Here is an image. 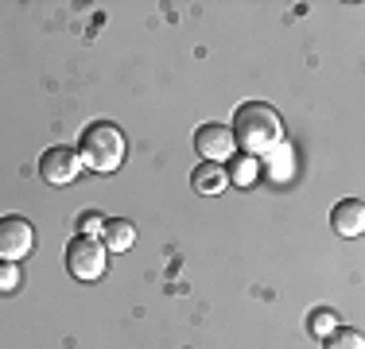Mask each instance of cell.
I'll use <instances>...</instances> for the list:
<instances>
[{
  "label": "cell",
  "instance_id": "obj_6",
  "mask_svg": "<svg viewBox=\"0 0 365 349\" xmlns=\"http://www.w3.org/2000/svg\"><path fill=\"white\" fill-rule=\"evenodd\" d=\"M195 147L206 163H230V155L237 152V140L225 125H202L195 132Z\"/></svg>",
  "mask_w": 365,
  "mask_h": 349
},
{
  "label": "cell",
  "instance_id": "obj_13",
  "mask_svg": "<svg viewBox=\"0 0 365 349\" xmlns=\"http://www.w3.org/2000/svg\"><path fill=\"white\" fill-rule=\"evenodd\" d=\"M233 179H237L241 187H249V182L257 179V160H253V155H245V160L237 163V171H233Z\"/></svg>",
  "mask_w": 365,
  "mask_h": 349
},
{
  "label": "cell",
  "instance_id": "obj_14",
  "mask_svg": "<svg viewBox=\"0 0 365 349\" xmlns=\"http://www.w3.org/2000/svg\"><path fill=\"white\" fill-rule=\"evenodd\" d=\"M16 287H20V268L0 264V291H16Z\"/></svg>",
  "mask_w": 365,
  "mask_h": 349
},
{
  "label": "cell",
  "instance_id": "obj_8",
  "mask_svg": "<svg viewBox=\"0 0 365 349\" xmlns=\"http://www.w3.org/2000/svg\"><path fill=\"white\" fill-rule=\"evenodd\" d=\"M225 182H230V174H225L222 163H198L195 174H190V187H195V194H222Z\"/></svg>",
  "mask_w": 365,
  "mask_h": 349
},
{
  "label": "cell",
  "instance_id": "obj_2",
  "mask_svg": "<svg viewBox=\"0 0 365 349\" xmlns=\"http://www.w3.org/2000/svg\"><path fill=\"white\" fill-rule=\"evenodd\" d=\"M78 160H82V167L98 174H113L125 163V132L117 125H109V120L90 125L82 132V140H78Z\"/></svg>",
  "mask_w": 365,
  "mask_h": 349
},
{
  "label": "cell",
  "instance_id": "obj_10",
  "mask_svg": "<svg viewBox=\"0 0 365 349\" xmlns=\"http://www.w3.org/2000/svg\"><path fill=\"white\" fill-rule=\"evenodd\" d=\"M327 349H365V338L350 326H338L334 334H327Z\"/></svg>",
  "mask_w": 365,
  "mask_h": 349
},
{
  "label": "cell",
  "instance_id": "obj_9",
  "mask_svg": "<svg viewBox=\"0 0 365 349\" xmlns=\"http://www.w3.org/2000/svg\"><path fill=\"white\" fill-rule=\"evenodd\" d=\"M106 252H125L136 244V225L128 222V217H113V222H106Z\"/></svg>",
  "mask_w": 365,
  "mask_h": 349
},
{
  "label": "cell",
  "instance_id": "obj_7",
  "mask_svg": "<svg viewBox=\"0 0 365 349\" xmlns=\"http://www.w3.org/2000/svg\"><path fill=\"white\" fill-rule=\"evenodd\" d=\"M330 229L338 233V237H358L365 229V206L358 198H346V202H338L330 209Z\"/></svg>",
  "mask_w": 365,
  "mask_h": 349
},
{
  "label": "cell",
  "instance_id": "obj_1",
  "mask_svg": "<svg viewBox=\"0 0 365 349\" xmlns=\"http://www.w3.org/2000/svg\"><path fill=\"white\" fill-rule=\"evenodd\" d=\"M230 132L249 155H264V152H276L284 144V120L264 101H245L237 109V117H233Z\"/></svg>",
  "mask_w": 365,
  "mask_h": 349
},
{
  "label": "cell",
  "instance_id": "obj_12",
  "mask_svg": "<svg viewBox=\"0 0 365 349\" xmlns=\"http://www.w3.org/2000/svg\"><path fill=\"white\" fill-rule=\"evenodd\" d=\"M78 229H82L86 237H98V233L106 229V217H101V214H82V217H78Z\"/></svg>",
  "mask_w": 365,
  "mask_h": 349
},
{
  "label": "cell",
  "instance_id": "obj_4",
  "mask_svg": "<svg viewBox=\"0 0 365 349\" xmlns=\"http://www.w3.org/2000/svg\"><path fill=\"white\" fill-rule=\"evenodd\" d=\"M39 174H43V182H47V187H71L78 174H82L78 147H66V144L47 147V152H43V160H39Z\"/></svg>",
  "mask_w": 365,
  "mask_h": 349
},
{
  "label": "cell",
  "instance_id": "obj_5",
  "mask_svg": "<svg viewBox=\"0 0 365 349\" xmlns=\"http://www.w3.org/2000/svg\"><path fill=\"white\" fill-rule=\"evenodd\" d=\"M31 244H36V229L24 217H0V264H20L31 252Z\"/></svg>",
  "mask_w": 365,
  "mask_h": 349
},
{
  "label": "cell",
  "instance_id": "obj_11",
  "mask_svg": "<svg viewBox=\"0 0 365 349\" xmlns=\"http://www.w3.org/2000/svg\"><path fill=\"white\" fill-rule=\"evenodd\" d=\"M311 330H315V334H334V330H338L334 314H330V311H315V314H311Z\"/></svg>",
  "mask_w": 365,
  "mask_h": 349
},
{
  "label": "cell",
  "instance_id": "obj_3",
  "mask_svg": "<svg viewBox=\"0 0 365 349\" xmlns=\"http://www.w3.org/2000/svg\"><path fill=\"white\" fill-rule=\"evenodd\" d=\"M106 244L98 237H86V233H78V237L66 244V272L74 279H82V283H93V279L106 276Z\"/></svg>",
  "mask_w": 365,
  "mask_h": 349
}]
</instances>
